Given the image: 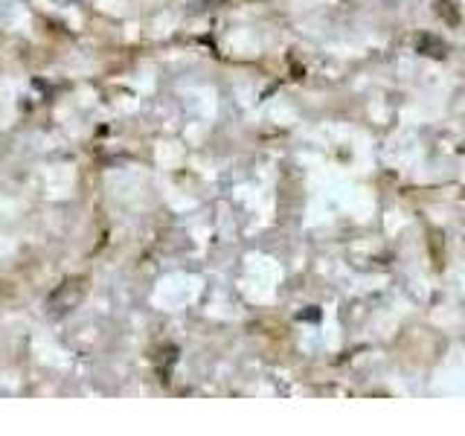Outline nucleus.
Returning <instances> with one entry per match:
<instances>
[{"instance_id":"3","label":"nucleus","mask_w":465,"mask_h":436,"mask_svg":"<svg viewBox=\"0 0 465 436\" xmlns=\"http://www.w3.org/2000/svg\"><path fill=\"white\" fill-rule=\"evenodd\" d=\"M437 12L442 15V18H445L448 24H457V21H459V15H457V12H451V0H437Z\"/></svg>"},{"instance_id":"4","label":"nucleus","mask_w":465,"mask_h":436,"mask_svg":"<svg viewBox=\"0 0 465 436\" xmlns=\"http://www.w3.org/2000/svg\"><path fill=\"white\" fill-rule=\"evenodd\" d=\"M299 320H320V311L317 308H308V311L299 314Z\"/></svg>"},{"instance_id":"2","label":"nucleus","mask_w":465,"mask_h":436,"mask_svg":"<svg viewBox=\"0 0 465 436\" xmlns=\"http://www.w3.org/2000/svg\"><path fill=\"white\" fill-rule=\"evenodd\" d=\"M416 53H422L425 58H442L448 55V44L439 35H430V33H419L416 35Z\"/></svg>"},{"instance_id":"1","label":"nucleus","mask_w":465,"mask_h":436,"mask_svg":"<svg viewBox=\"0 0 465 436\" xmlns=\"http://www.w3.org/2000/svg\"><path fill=\"white\" fill-rule=\"evenodd\" d=\"M85 291H87L85 279H67V282H62L50 294V299H47V314H50V317H64V314H70L85 299Z\"/></svg>"}]
</instances>
